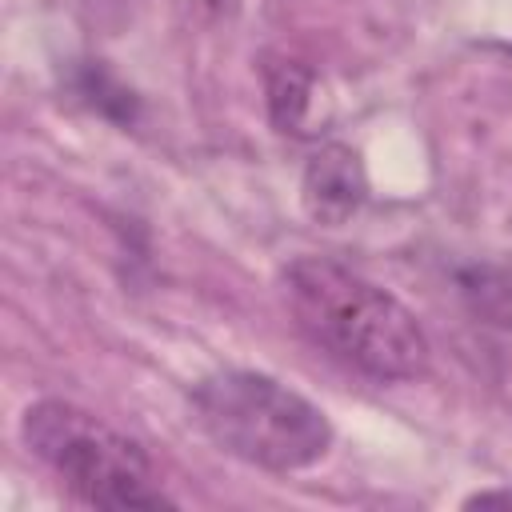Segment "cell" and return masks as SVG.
I'll list each match as a JSON object with an SVG mask.
<instances>
[{
    "mask_svg": "<svg viewBox=\"0 0 512 512\" xmlns=\"http://www.w3.org/2000/svg\"><path fill=\"white\" fill-rule=\"evenodd\" d=\"M284 288L300 328L344 364L372 380L424 376L428 336L416 316L384 288L320 256L292 260Z\"/></svg>",
    "mask_w": 512,
    "mask_h": 512,
    "instance_id": "cell-1",
    "label": "cell"
},
{
    "mask_svg": "<svg viewBox=\"0 0 512 512\" xmlns=\"http://www.w3.org/2000/svg\"><path fill=\"white\" fill-rule=\"evenodd\" d=\"M192 404L200 428L224 452L272 472L308 468L332 444L324 412L260 372H216L196 388Z\"/></svg>",
    "mask_w": 512,
    "mask_h": 512,
    "instance_id": "cell-2",
    "label": "cell"
},
{
    "mask_svg": "<svg viewBox=\"0 0 512 512\" xmlns=\"http://www.w3.org/2000/svg\"><path fill=\"white\" fill-rule=\"evenodd\" d=\"M24 444L64 480V488L92 508H160L172 504L152 480L144 448L104 424L100 416L40 400L24 412Z\"/></svg>",
    "mask_w": 512,
    "mask_h": 512,
    "instance_id": "cell-3",
    "label": "cell"
},
{
    "mask_svg": "<svg viewBox=\"0 0 512 512\" xmlns=\"http://www.w3.org/2000/svg\"><path fill=\"white\" fill-rule=\"evenodd\" d=\"M368 180L360 156L344 144L320 148L304 168V208L320 224H344L364 204Z\"/></svg>",
    "mask_w": 512,
    "mask_h": 512,
    "instance_id": "cell-4",
    "label": "cell"
},
{
    "mask_svg": "<svg viewBox=\"0 0 512 512\" xmlns=\"http://www.w3.org/2000/svg\"><path fill=\"white\" fill-rule=\"evenodd\" d=\"M460 296L464 304L492 328L512 332V264H496V260H480L456 272Z\"/></svg>",
    "mask_w": 512,
    "mask_h": 512,
    "instance_id": "cell-5",
    "label": "cell"
},
{
    "mask_svg": "<svg viewBox=\"0 0 512 512\" xmlns=\"http://www.w3.org/2000/svg\"><path fill=\"white\" fill-rule=\"evenodd\" d=\"M268 80V112L280 132H300L308 100H312V76L296 60H276L264 72Z\"/></svg>",
    "mask_w": 512,
    "mask_h": 512,
    "instance_id": "cell-6",
    "label": "cell"
}]
</instances>
